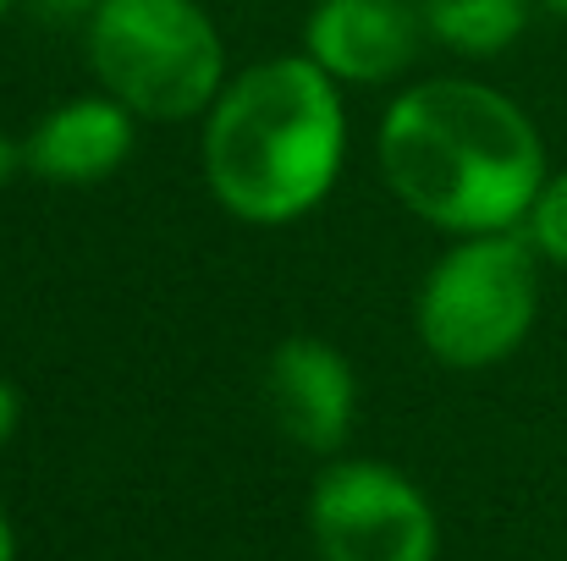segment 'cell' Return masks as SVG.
<instances>
[{
  "mask_svg": "<svg viewBox=\"0 0 567 561\" xmlns=\"http://www.w3.org/2000/svg\"><path fill=\"white\" fill-rule=\"evenodd\" d=\"M391 193L446 231H507L540 198L546 149L529 116L480 83H424L380 127Z\"/></svg>",
  "mask_w": 567,
  "mask_h": 561,
  "instance_id": "cell-1",
  "label": "cell"
},
{
  "mask_svg": "<svg viewBox=\"0 0 567 561\" xmlns=\"http://www.w3.org/2000/svg\"><path fill=\"white\" fill-rule=\"evenodd\" d=\"M342 166V105L320 61L248 66L215 105L204 172L215 198L259 226L292 220L326 198Z\"/></svg>",
  "mask_w": 567,
  "mask_h": 561,
  "instance_id": "cell-2",
  "label": "cell"
},
{
  "mask_svg": "<svg viewBox=\"0 0 567 561\" xmlns=\"http://www.w3.org/2000/svg\"><path fill=\"white\" fill-rule=\"evenodd\" d=\"M89 61L127 111L155 122L193 116L220 89V39L193 0H105Z\"/></svg>",
  "mask_w": 567,
  "mask_h": 561,
  "instance_id": "cell-3",
  "label": "cell"
},
{
  "mask_svg": "<svg viewBox=\"0 0 567 561\" xmlns=\"http://www.w3.org/2000/svg\"><path fill=\"white\" fill-rule=\"evenodd\" d=\"M535 320V253L513 231H485L446 253L419 298L424 347L452 370L507 359Z\"/></svg>",
  "mask_w": 567,
  "mask_h": 561,
  "instance_id": "cell-4",
  "label": "cell"
},
{
  "mask_svg": "<svg viewBox=\"0 0 567 561\" xmlns=\"http://www.w3.org/2000/svg\"><path fill=\"white\" fill-rule=\"evenodd\" d=\"M309 529L326 561H435L424 496L380 463H337L320 474Z\"/></svg>",
  "mask_w": 567,
  "mask_h": 561,
  "instance_id": "cell-5",
  "label": "cell"
},
{
  "mask_svg": "<svg viewBox=\"0 0 567 561\" xmlns=\"http://www.w3.org/2000/svg\"><path fill=\"white\" fill-rule=\"evenodd\" d=\"M265 396H270L276 424L309 451L342 446L353 424V370L342 364L337 347L315 336H292L276 347L265 370Z\"/></svg>",
  "mask_w": 567,
  "mask_h": 561,
  "instance_id": "cell-6",
  "label": "cell"
},
{
  "mask_svg": "<svg viewBox=\"0 0 567 561\" xmlns=\"http://www.w3.org/2000/svg\"><path fill=\"white\" fill-rule=\"evenodd\" d=\"M309 50L337 77L380 83L413 61V17L396 0H326L309 22Z\"/></svg>",
  "mask_w": 567,
  "mask_h": 561,
  "instance_id": "cell-7",
  "label": "cell"
},
{
  "mask_svg": "<svg viewBox=\"0 0 567 561\" xmlns=\"http://www.w3.org/2000/svg\"><path fill=\"white\" fill-rule=\"evenodd\" d=\"M133 144V122L122 105L111 100H78V105H61L55 116L39 122V133L28 138L22 160L33 166V177L44 183H100L122 166Z\"/></svg>",
  "mask_w": 567,
  "mask_h": 561,
  "instance_id": "cell-8",
  "label": "cell"
},
{
  "mask_svg": "<svg viewBox=\"0 0 567 561\" xmlns=\"http://www.w3.org/2000/svg\"><path fill=\"white\" fill-rule=\"evenodd\" d=\"M529 0H424V22L463 55H496L524 33Z\"/></svg>",
  "mask_w": 567,
  "mask_h": 561,
  "instance_id": "cell-9",
  "label": "cell"
},
{
  "mask_svg": "<svg viewBox=\"0 0 567 561\" xmlns=\"http://www.w3.org/2000/svg\"><path fill=\"white\" fill-rule=\"evenodd\" d=\"M529 226H535L540 253H551L557 264H567V177L540 187V198L529 209Z\"/></svg>",
  "mask_w": 567,
  "mask_h": 561,
  "instance_id": "cell-10",
  "label": "cell"
},
{
  "mask_svg": "<svg viewBox=\"0 0 567 561\" xmlns=\"http://www.w3.org/2000/svg\"><path fill=\"white\" fill-rule=\"evenodd\" d=\"M11 429H17V391L0 380V446L11 440Z\"/></svg>",
  "mask_w": 567,
  "mask_h": 561,
  "instance_id": "cell-11",
  "label": "cell"
},
{
  "mask_svg": "<svg viewBox=\"0 0 567 561\" xmlns=\"http://www.w3.org/2000/svg\"><path fill=\"white\" fill-rule=\"evenodd\" d=\"M39 11H50V17H78V11H89V6H105V0H33Z\"/></svg>",
  "mask_w": 567,
  "mask_h": 561,
  "instance_id": "cell-12",
  "label": "cell"
},
{
  "mask_svg": "<svg viewBox=\"0 0 567 561\" xmlns=\"http://www.w3.org/2000/svg\"><path fill=\"white\" fill-rule=\"evenodd\" d=\"M17 160H22V155H17V149H11V144H6V138H0V183H6V177H11V166H17Z\"/></svg>",
  "mask_w": 567,
  "mask_h": 561,
  "instance_id": "cell-13",
  "label": "cell"
},
{
  "mask_svg": "<svg viewBox=\"0 0 567 561\" xmlns=\"http://www.w3.org/2000/svg\"><path fill=\"white\" fill-rule=\"evenodd\" d=\"M0 561H11V529H6V518H0Z\"/></svg>",
  "mask_w": 567,
  "mask_h": 561,
  "instance_id": "cell-14",
  "label": "cell"
},
{
  "mask_svg": "<svg viewBox=\"0 0 567 561\" xmlns=\"http://www.w3.org/2000/svg\"><path fill=\"white\" fill-rule=\"evenodd\" d=\"M557 11H567V0H557Z\"/></svg>",
  "mask_w": 567,
  "mask_h": 561,
  "instance_id": "cell-15",
  "label": "cell"
},
{
  "mask_svg": "<svg viewBox=\"0 0 567 561\" xmlns=\"http://www.w3.org/2000/svg\"><path fill=\"white\" fill-rule=\"evenodd\" d=\"M0 11H6V0H0Z\"/></svg>",
  "mask_w": 567,
  "mask_h": 561,
  "instance_id": "cell-16",
  "label": "cell"
}]
</instances>
